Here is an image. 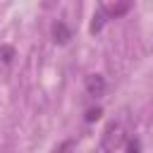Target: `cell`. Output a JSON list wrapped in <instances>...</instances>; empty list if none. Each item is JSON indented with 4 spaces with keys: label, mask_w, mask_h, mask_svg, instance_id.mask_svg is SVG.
I'll return each instance as SVG.
<instances>
[{
    "label": "cell",
    "mask_w": 153,
    "mask_h": 153,
    "mask_svg": "<svg viewBox=\"0 0 153 153\" xmlns=\"http://www.w3.org/2000/svg\"><path fill=\"white\" fill-rule=\"evenodd\" d=\"M103 10H105V14H108V17H120V14H124V12H129V10H131V2H120V5H103Z\"/></svg>",
    "instance_id": "cell-5"
},
{
    "label": "cell",
    "mask_w": 153,
    "mask_h": 153,
    "mask_svg": "<svg viewBox=\"0 0 153 153\" xmlns=\"http://www.w3.org/2000/svg\"><path fill=\"white\" fill-rule=\"evenodd\" d=\"M12 55H14V50H12L10 45H2V48H0V57H2V62H12Z\"/></svg>",
    "instance_id": "cell-7"
},
{
    "label": "cell",
    "mask_w": 153,
    "mask_h": 153,
    "mask_svg": "<svg viewBox=\"0 0 153 153\" xmlns=\"http://www.w3.org/2000/svg\"><path fill=\"white\" fill-rule=\"evenodd\" d=\"M69 38H72L69 26H67L62 19H57V22L53 24V41H55V43H60V45H65V43H69Z\"/></svg>",
    "instance_id": "cell-3"
},
{
    "label": "cell",
    "mask_w": 153,
    "mask_h": 153,
    "mask_svg": "<svg viewBox=\"0 0 153 153\" xmlns=\"http://www.w3.org/2000/svg\"><path fill=\"white\" fill-rule=\"evenodd\" d=\"M67 148H72V141H65V143H60V146H57V148H55L53 153H65Z\"/></svg>",
    "instance_id": "cell-9"
},
{
    "label": "cell",
    "mask_w": 153,
    "mask_h": 153,
    "mask_svg": "<svg viewBox=\"0 0 153 153\" xmlns=\"http://www.w3.org/2000/svg\"><path fill=\"white\" fill-rule=\"evenodd\" d=\"M100 117V108H91L88 112H86V122H93V120H98Z\"/></svg>",
    "instance_id": "cell-8"
},
{
    "label": "cell",
    "mask_w": 153,
    "mask_h": 153,
    "mask_svg": "<svg viewBox=\"0 0 153 153\" xmlns=\"http://www.w3.org/2000/svg\"><path fill=\"white\" fill-rule=\"evenodd\" d=\"M124 153H141V143H139V139H129Z\"/></svg>",
    "instance_id": "cell-6"
},
{
    "label": "cell",
    "mask_w": 153,
    "mask_h": 153,
    "mask_svg": "<svg viewBox=\"0 0 153 153\" xmlns=\"http://www.w3.org/2000/svg\"><path fill=\"white\" fill-rule=\"evenodd\" d=\"M127 134H129V117H127V112L122 110L120 115H115V117L105 124V129H103V134H100V151H103V153H115V151L127 141Z\"/></svg>",
    "instance_id": "cell-1"
},
{
    "label": "cell",
    "mask_w": 153,
    "mask_h": 153,
    "mask_svg": "<svg viewBox=\"0 0 153 153\" xmlns=\"http://www.w3.org/2000/svg\"><path fill=\"white\" fill-rule=\"evenodd\" d=\"M108 22V14H105V10H103V5L93 12V19H91V26H88V31L91 33H98L100 29H103V24Z\"/></svg>",
    "instance_id": "cell-4"
},
{
    "label": "cell",
    "mask_w": 153,
    "mask_h": 153,
    "mask_svg": "<svg viewBox=\"0 0 153 153\" xmlns=\"http://www.w3.org/2000/svg\"><path fill=\"white\" fill-rule=\"evenodd\" d=\"M84 88H86V93H88L91 98H98V96L105 93V79H103L100 74H88V76L84 79Z\"/></svg>",
    "instance_id": "cell-2"
}]
</instances>
